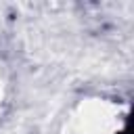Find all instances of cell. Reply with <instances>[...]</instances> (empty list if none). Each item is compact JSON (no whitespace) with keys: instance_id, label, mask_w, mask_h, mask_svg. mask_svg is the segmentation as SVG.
<instances>
[{"instance_id":"6da1fadb","label":"cell","mask_w":134,"mask_h":134,"mask_svg":"<svg viewBox=\"0 0 134 134\" xmlns=\"http://www.w3.org/2000/svg\"><path fill=\"white\" fill-rule=\"evenodd\" d=\"M119 134H130V132H128V128H126V130H124V132H119Z\"/></svg>"}]
</instances>
